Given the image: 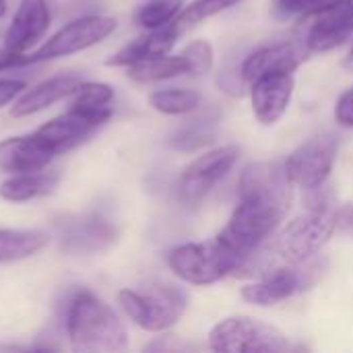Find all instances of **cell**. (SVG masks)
<instances>
[{"mask_svg": "<svg viewBox=\"0 0 353 353\" xmlns=\"http://www.w3.org/2000/svg\"><path fill=\"white\" fill-rule=\"evenodd\" d=\"M302 43L308 52H329L353 35V0H331L300 17Z\"/></svg>", "mask_w": 353, "mask_h": 353, "instance_id": "9", "label": "cell"}, {"mask_svg": "<svg viewBox=\"0 0 353 353\" xmlns=\"http://www.w3.org/2000/svg\"><path fill=\"white\" fill-rule=\"evenodd\" d=\"M50 244V236L41 230H6L0 228V263H17L29 259Z\"/></svg>", "mask_w": 353, "mask_h": 353, "instance_id": "20", "label": "cell"}, {"mask_svg": "<svg viewBox=\"0 0 353 353\" xmlns=\"http://www.w3.org/2000/svg\"><path fill=\"white\" fill-rule=\"evenodd\" d=\"M180 35H182V31L172 21L170 25L159 27V29H151L149 33H145V35L132 39L130 43L122 46L114 56H110L105 60V64L116 66V68H128V66H132V64H137L141 60L170 54Z\"/></svg>", "mask_w": 353, "mask_h": 353, "instance_id": "16", "label": "cell"}, {"mask_svg": "<svg viewBox=\"0 0 353 353\" xmlns=\"http://www.w3.org/2000/svg\"><path fill=\"white\" fill-rule=\"evenodd\" d=\"M294 199V182L285 161H256L240 176V201L219 232V240L246 261L261 250L285 219Z\"/></svg>", "mask_w": 353, "mask_h": 353, "instance_id": "1", "label": "cell"}, {"mask_svg": "<svg viewBox=\"0 0 353 353\" xmlns=\"http://www.w3.org/2000/svg\"><path fill=\"white\" fill-rule=\"evenodd\" d=\"M213 137H215V134H213V128H211L209 124L196 120V122H192L190 126L182 128V130L174 137L172 147H176V149H180V151H194V149H199V147L209 145V143L213 141Z\"/></svg>", "mask_w": 353, "mask_h": 353, "instance_id": "28", "label": "cell"}, {"mask_svg": "<svg viewBox=\"0 0 353 353\" xmlns=\"http://www.w3.org/2000/svg\"><path fill=\"white\" fill-rule=\"evenodd\" d=\"M327 2H331V0H275L273 14L277 19H292V17L300 19Z\"/></svg>", "mask_w": 353, "mask_h": 353, "instance_id": "29", "label": "cell"}, {"mask_svg": "<svg viewBox=\"0 0 353 353\" xmlns=\"http://www.w3.org/2000/svg\"><path fill=\"white\" fill-rule=\"evenodd\" d=\"M335 120L343 128H353V87L343 91L335 105Z\"/></svg>", "mask_w": 353, "mask_h": 353, "instance_id": "30", "label": "cell"}, {"mask_svg": "<svg viewBox=\"0 0 353 353\" xmlns=\"http://www.w3.org/2000/svg\"><path fill=\"white\" fill-rule=\"evenodd\" d=\"M54 155L37 141V137L23 134L0 141V170L6 174H29L46 170Z\"/></svg>", "mask_w": 353, "mask_h": 353, "instance_id": "18", "label": "cell"}, {"mask_svg": "<svg viewBox=\"0 0 353 353\" xmlns=\"http://www.w3.org/2000/svg\"><path fill=\"white\" fill-rule=\"evenodd\" d=\"M122 312L143 331L161 333L172 329L186 312L188 298L180 288L168 283H151L143 290L118 292Z\"/></svg>", "mask_w": 353, "mask_h": 353, "instance_id": "5", "label": "cell"}, {"mask_svg": "<svg viewBox=\"0 0 353 353\" xmlns=\"http://www.w3.org/2000/svg\"><path fill=\"white\" fill-rule=\"evenodd\" d=\"M184 8V0H147L139 6L134 21L139 27L151 31L170 25L180 10Z\"/></svg>", "mask_w": 353, "mask_h": 353, "instance_id": "25", "label": "cell"}, {"mask_svg": "<svg viewBox=\"0 0 353 353\" xmlns=\"http://www.w3.org/2000/svg\"><path fill=\"white\" fill-rule=\"evenodd\" d=\"M294 95L292 72H269L250 83L252 112L261 124H275L288 112Z\"/></svg>", "mask_w": 353, "mask_h": 353, "instance_id": "15", "label": "cell"}, {"mask_svg": "<svg viewBox=\"0 0 353 353\" xmlns=\"http://www.w3.org/2000/svg\"><path fill=\"white\" fill-rule=\"evenodd\" d=\"M209 347L219 353H283L292 350V343L273 325L234 316L211 329Z\"/></svg>", "mask_w": 353, "mask_h": 353, "instance_id": "6", "label": "cell"}, {"mask_svg": "<svg viewBox=\"0 0 353 353\" xmlns=\"http://www.w3.org/2000/svg\"><path fill=\"white\" fill-rule=\"evenodd\" d=\"M246 256L232 250L219 238L188 242L170 250L168 265L176 277L190 285H211L232 273L242 271Z\"/></svg>", "mask_w": 353, "mask_h": 353, "instance_id": "4", "label": "cell"}, {"mask_svg": "<svg viewBox=\"0 0 353 353\" xmlns=\"http://www.w3.org/2000/svg\"><path fill=\"white\" fill-rule=\"evenodd\" d=\"M6 10H8V2L6 0H0V19L6 14Z\"/></svg>", "mask_w": 353, "mask_h": 353, "instance_id": "34", "label": "cell"}, {"mask_svg": "<svg viewBox=\"0 0 353 353\" xmlns=\"http://www.w3.org/2000/svg\"><path fill=\"white\" fill-rule=\"evenodd\" d=\"M64 325L74 352H120L128 345V333L120 316L89 290H81L72 296Z\"/></svg>", "mask_w": 353, "mask_h": 353, "instance_id": "2", "label": "cell"}, {"mask_svg": "<svg viewBox=\"0 0 353 353\" xmlns=\"http://www.w3.org/2000/svg\"><path fill=\"white\" fill-rule=\"evenodd\" d=\"M52 21L48 0H21L4 33V48L12 54L29 52L48 31Z\"/></svg>", "mask_w": 353, "mask_h": 353, "instance_id": "14", "label": "cell"}, {"mask_svg": "<svg viewBox=\"0 0 353 353\" xmlns=\"http://www.w3.org/2000/svg\"><path fill=\"white\" fill-rule=\"evenodd\" d=\"M58 186V174L52 172H29V174H12L8 180L0 184V199L8 203H27L39 196L54 192Z\"/></svg>", "mask_w": 353, "mask_h": 353, "instance_id": "19", "label": "cell"}, {"mask_svg": "<svg viewBox=\"0 0 353 353\" xmlns=\"http://www.w3.org/2000/svg\"><path fill=\"white\" fill-rule=\"evenodd\" d=\"M128 79L137 81V83H157V81H168V79H176L182 74H188V62L182 54L178 56H153L147 60H141L132 66L126 68Z\"/></svg>", "mask_w": 353, "mask_h": 353, "instance_id": "21", "label": "cell"}, {"mask_svg": "<svg viewBox=\"0 0 353 353\" xmlns=\"http://www.w3.org/2000/svg\"><path fill=\"white\" fill-rule=\"evenodd\" d=\"M343 68H347L350 72H353V46L352 50H350V54H347L345 60H343Z\"/></svg>", "mask_w": 353, "mask_h": 353, "instance_id": "33", "label": "cell"}, {"mask_svg": "<svg viewBox=\"0 0 353 353\" xmlns=\"http://www.w3.org/2000/svg\"><path fill=\"white\" fill-rule=\"evenodd\" d=\"M238 157L240 149L236 145H225L196 157L182 170L178 178L180 201L188 207L201 205L213 192V188L232 172Z\"/></svg>", "mask_w": 353, "mask_h": 353, "instance_id": "8", "label": "cell"}, {"mask_svg": "<svg viewBox=\"0 0 353 353\" xmlns=\"http://www.w3.org/2000/svg\"><path fill=\"white\" fill-rule=\"evenodd\" d=\"M308 213L296 217L277 238L275 250L288 265H300L321 252V248L335 234V196L325 184L310 190Z\"/></svg>", "mask_w": 353, "mask_h": 353, "instance_id": "3", "label": "cell"}, {"mask_svg": "<svg viewBox=\"0 0 353 353\" xmlns=\"http://www.w3.org/2000/svg\"><path fill=\"white\" fill-rule=\"evenodd\" d=\"M25 91V83L21 79H0V108L14 101Z\"/></svg>", "mask_w": 353, "mask_h": 353, "instance_id": "32", "label": "cell"}, {"mask_svg": "<svg viewBox=\"0 0 353 353\" xmlns=\"http://www.w3.org/2000/svg\"><path fill=\"white\" fill-rule=\"evenodd\" d=\"M180 54L188 62L190 77H203L213 68V46L205 39H196V41L188 43Z\"/></svg>", "mask_w": 353, "mask_h": 353, "instance_id": "27", "label": "cell"}, {"mask_svg": "<svg viewBox=\"0 0 353 353\" xmlns=\"http://www.w3.org/2000/svg\"><path fill=\"white\" fill-rule=\"evenodd\" d=\"M203 101V95L194 89H159L149 95V105L168 116H180L194 112Z\"/></svg>", "mask_w": 353, "mask_h": 353, "instance_id": "23", "label": "cell"}, {"mask_svg": "<svg viewBox=\"0 0 353 353\" xmlns=\"http://www.w3.org/2000/svg\"><path fill=\"white\" fill-rule=\"evenodd\" d=\"M335 232L341 236H353V203L341 205L335 211Z\"/></svg>", "mask_w": 353, "mask_h": 353, "instance_id": "31", "label": "cell"}, {"mask_svg": "<svg viewBox=\"0 0 353 353\" xmlns=\"http://www.w3.org/2000/svg\"><path fill=\"white\" fill-rule=\"evenodd\" d=\"M308 54L310 52L302 43V39L263 46L244 58L240 66V79L250 85L254 79L269 72H294L306 60Z\"/></svg>", "mask_w": 353, "mask_h": 353, "instance_id": "13", "label": "cell"}, {"mask_svg": "<svg viewBox=\"0 0 353 353\" xmlns=\"http://www.w3.org/2000/svg\"><path fill=\"white\" fill-rule=\"evenodd\" d=\"M335 141L329 137H316L306 141L285 159V170L296 186L310 192L327 184L335 165Z\"/></svg>", "mask_w": 353, "mask_h": 353, "instance_id": "12", "label": "cell"}, {"mask_svg": "<svg viewBox=\"0 0 353 353\" xmlns=\"http://www.w3.org/2000/svg\"><path fill=\"white\" fill-rule=\"evenodd\" d=\"M70 108L83 110V112H103L114 110V89L108 83H95V81H83L72 93H70Z\"/></svg>", "mask_w": 353, "mask_h": 353, "instance_id": "24", "label": "cell"}, {"mask_svg": "<svg viewBox=\"0 0 353 353\" xmlns=\"http://www.w3.org/2000/svg\"><path fill=\"white\" fill-rule=\"evenodd\" d=\"M116 31V19L105 14H87L62 25L52 37H48L33 54L25 56V64L48 62L64 56L79 54L101 43Z\"/></svg>", "mask_w": 353, "mask_h": 353, "instance_id": "7", "label": "cell"}, {"mask_svg": "<svg viewBox=\"0 0 353 353\" xmlns=\"http://www.w3.org/2000/svg\"><path fill=\"white\" fill-rule=\"evenodd\" d=\"M83 83V79L79 74H56L50 77L37 85H33L31 89H25L12 103L10 114L14 118H25L31 114H37L46 108H50L52 103L70 97V93Z\"/></svg>", "mask_w": 353, "mask_h": 353, "instance_id": "17", "label": "cell"}, {"mask_svg": "<svg viewBox=\"0 0 353 353\" xmlns=\"http://www.w3.org/2000/svg\"><path fill=\"white\" fill-rule=\"evenodd\" d=\"M116 230L97 217H91L89 221H81L74 225V230L66 236V248L74 252H93L101 250L110 242H114Z\"/></svg>", "mask_w": 353, "mask_h": 353, "instance_id": "22", "label": "cell"}, {"mask_svg": "<svg viewBox=\"0 0 353 353\" xmlns=\"http://www.w3.org/2000/svg\"><path fill=\"white\" fill-rule=\"evenodd\" d=\"M240 0H194L190 2L188 6H184L180 10V14L174 19V23L178 25V29L184 33L186 29L194 27L196 23L221 12V10H228L232 6H236Z\"/></svg>", "mask_w": 353, "mask_h": 353, "instance_id": "26", "label": "cell"}, {"mask_svg": "<svg viewBox=\"0 0 353 353\" xmlns=\"http://www.w3.org/2000/svg\"><path fill=\"white\" fill-rule=\"evenodd\" d=\"M321 271H323L321 263L316 261L292 265L290 269L288 267H279L273 271L269 269L267 273H263L261 281L242 288V298L256 306H275L314 285Z\"/></svg>", "mask_w": 353, "mask_h": 353, "instance_id": "11", "label": "cell"}, {"mask_svg": "<svg viewBox=\"0 0 353 353\" xmlns=\"http://www.w3.org/2000/svg\"><path fill=\"white\" fill-rule=\"evenodd\" d=\"M112 114H114V110L83 112L77 108H68L64 114L43 122L33 134L56 157V155H62V153L79 147L87 139H91V134L97 128H101L112 118Z\"/></svg>", "mask_w": 353, "mask_h": 353, "instance_id": "10", "label": "cell"}]
</instances>
